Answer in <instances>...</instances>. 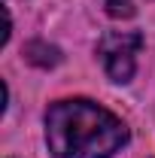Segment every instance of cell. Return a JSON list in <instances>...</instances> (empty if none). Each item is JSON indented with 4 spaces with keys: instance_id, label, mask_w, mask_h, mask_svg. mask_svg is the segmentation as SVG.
<instances>
[{
    "instance_id": "obj_1",
    "label": "cell",
    "mask_w": 155,
    "mask_h": 158,
    "mask_svg": "<svg viewBox=\"0 0 155 158\" xmlns=\"http://www.w3.org/2000/svg\"><path fill=\"white\" fill-rule=\"evenodd\" d=\"M128 128L91 100H58L46 113V143L55 158H113Z\"/></svg>"
},
{
    "instance_id": "obj_2",
    "label": "cell",
    "mask_w": 155,
    "mask_h": 158,
    "mask_svg": "<svg viewBox=\"0 0 155 158\" xmlns=\"http://www.w3.org/2000/svg\"><path fill=\"white\" fill-rule=\"evenodd\" d=\"M140 46H143V37L137 31H110V34H103L97 52H100L107 76L113 82H128L134 76Z\"/></svg>"
},
{
    "instance_id": "obj_3",
    "label": "cell",
    "mask_w": 155,
    "mask_h": 158,
    "mask_svg": "<svg viewBox=\"0 0 155 158\" xmlns=\"http://www.w3.org/2000/svg\"><path fill=\"white\" fill-rule=\"evenodd\" d=\"M24 55H27L31 64H37V67H55L61 61V52L55 46H46V43H31L24 49Z\"/></svg>"
},
{
    "instance_id": "obj_4",
    "label": "cell",
    "mask_w": 155,
    "mask_h": 158,
    "mask_svg": "<svg viewBox=\"0 0 155 158\" xmlns=\"http://www.w3.org/2000/svg\"><path fill=\"white\" fill-rule=\"evenodd\" d=\"M107 12L113 19H131L134 15V3L131 0H107Z\"/></svg>"
}]
</instances>
